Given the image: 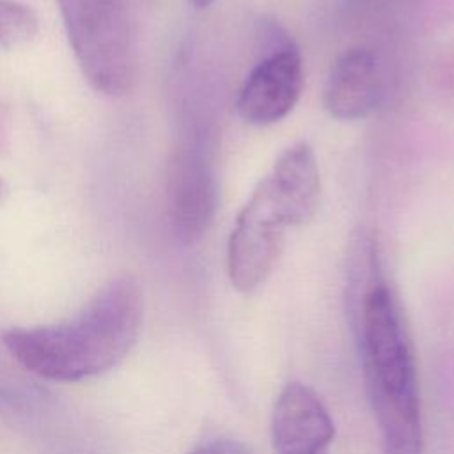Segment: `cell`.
Listing matches in <instances>:
<instances>
[{"label": "cell", "mask_w": 454, "mask_h": 454, "mask_svg": "<svg viewBox=\"0 0 454 454\" xmlns=\"http://www.w3.org/2000/svg\"><path fill=\"white\" fill-rule=\"evenodd\" d=\"M168 215L176 236L195 243L209 229L218 204L215 174L192 140L181 142L170 158L167 174Z\"/></svg>", "instance_id": "5b68a950"}, {"label": "cell", "mask_w": 454, "mask_h": 454, "mask_svg": "<svg viewBox=\"0 0 454 454\" xmlns=\"http://www.w3.org/2000/svg\"><path fill=\"white\" fill-rule=\"evenodd\" d=\"M144 316V296L133 277L108 282L73 319L4 335L12 358L27 371L57 381L96 376L126 356Z\"/></svg>", "instance_id": "7a4b0ae2"}, {"label": "cell", "mask_w": 454, "mask_h": 454, "mask_svg": "<svg viewBox=\"0 0 454 454\" xmlns=\"http://www.w3.org/2000/svg\"><path fill=\"white\" fill-rule=\"evenodd\" d=\"M190 2H192L195 7H200V9H202V7H207V5H211V4H213V0H190Z\"/></svg>", "instance_id": "4fadbf2b"}, {"label": "cell", "mask_w": 454, "mask_h": 454, "mask_svg": "<svg viewBox=\"0 0 454 454\" xmlns=\"http://www.w3.org/2000/svg\"><path fill=\"white\" fill-rule=\"evenodd\" d=\"M7 195H9V186H7V183L0 177V204L7 199Z\"/></svg>", "instance_id": "7c38bea8"}, {"label": "cell", "mask_w": 454, "mask_h": 454, "mask_svg": "<svg viewBox=\"0 0 454 454\" xmlns=\"http://www.w3.org/2000/svg\"><path fill=\"white\" fill-rule=\"evenodd\" d=\"M277 454H328L335 427L321 397L300 381L287 383L271 415Z\"/></svg>", "instance_id": "52a82bcc"}, {"label": "cell", "mask_w": 454, "mask_h": 454, "mask_svg": "<svg viewBox=\"0 0 454 454\" xmlns=\"http://www.w3.org/2000/svg\"><path fill=\"white\" fill-rule=\"evenodd\" d=\"M57 2L89 85L112 98L131 92L138 80V50L128 0Z\"/></svg>", "instance_id": "3957f363"}, {"label": "cell", "mask_w": 454, "mask_h": 454, "mask_svg": "<svg viewBox=\"0 0 454 454\" xmlns=\"http://www.w3.org/2000/svg\"><path fill=\"white\" fill-rule=\"evenodd\" d=\"M190 454H252L243 443L236 442V440H213L207 442L200 447H197L195 450H192Z\"/></svg>", "instance_id": "8fae6325"}, {"label": "cell", "mask_w": 454, "mask_h": 454, "mask_svg": "<svg viewBox=\"0 0 454 454\" xmlns=\"http://www.w3.org/2000/svg\"><path fill=\"white\" fill-rule=\"evenodd\" d=\"M378 94V67L372 51L351 48L339 55L330 67L323 103L333 119L358 121L374 110Z\"/></svg>", "instance_id": "ba28073f"}, {"label": "cell", "mask_w": 454, "mask_h": 454, "mask_svg": "<svg viewBox=\"0 0 454 454\" xmlns=\"http://www.w3.org/2000/svg\"><path fill=\"white\" fill-rule=\"evenodd\" d=\"M266 177L287 225H303L314 216L321 181L317 160L309 142L289 145Z\"/></svg>", "instance_id": "9c48e42d"}, {"label": "cell", "mask_w": 454, "mask_h": 454, "mask_svg": "<svg viewBox=\"0 0 454 454\" xmlns=\"http://www.w3.org/2000/svg\"><path fill=\"white\" fill-rule=\"evenodd\" d=\"M303 87V67L293 44L266 55L247 76L238 114L248 124L268 126L284 119L298 103Z\"/></svg>", "instance_id": "8992f818"}, {"label": "cell", "mask_w": 454, "mask_h": 454, "mask_svg": "<svg viewBox=\"0 0 454 454\" xmlns=\"http://www.w3.org/2000/svg\"><path fill=\"white\" fill-rule=\"evenodd\" d=\"M286 227L289 225L264 177L239 211L229 236L227 271L239 293H252L268 278L282 252Z\"/></svg>", "instance_id": "277c9868"}, {"label": "cell", "mask_w": 454, "mask_h": 454, "mask_svg": "<svg viewBox=\"0 0 454 454\" xmlns=\"http://www.w3.org/2000/svg\"><path fill=\"white\" fill-rule=\"evenodd\" d=\"M360 248L349 270L348 301L381 454H422L417 362L406 317L374 241Z\"/></svg>", "instance_id": "6da1fadb"}, {"label": "cell", "mask_w": 454, "mask_h": 454, "mask_svg": "<svg viewBox=\"0 0 454 454\" xmlns=\"http://www.w3.org/2000/svg\"><path fill=\"white\" fill-rule=\"evenodd\" d=\"M39 32L37 14L25 4L0 0V46L18 48L30 43Z\"/></svg>", "instance_id": "30bf717a"}]
</instances>
